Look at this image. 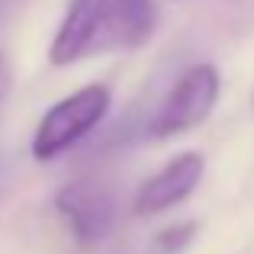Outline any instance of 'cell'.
I'll return each instance as SVG.
<instances>
[{
    "label": "cell",
    "instance_id": "cell-6",
    "mask_svg": "<svg viewBox=\"0 0 254 254\" xmlns=\"http://www.w3.org/2000/svg\"><path fill=\"white\" fill-rule=\"evenodd\" d=\"M13 87V71H10V62H6V55L0 52V106H3L6 93H10Z\"/></svg>",
    "mask_w": 254,
    "mask_h": 254
},
{
    "label": "cell",
    "instance_id": "cell-3",
    "mask_svg": "<svg viewBox=\"0 0 254 254\" xmlns=\"http://www.w3.org/2000/svg\"><path fill=\"white\" fill-rule=\"evenodd\" d=\"M219 100V71L212 64H190L177 84L168 90L155 116L148 119V132L155 138H171L196 129L209 119Z\"/></svg>",
    "mask_w": 254,
    "mask_h": 254
},
{
    "label": "cell",
    "instance_id": "cell-4",
    "mask_svg": "<svg viewBox=\"0 0 254 254\" xmlns=\"http://www.w3.org/2000/svg\"><path fill=\"white\" fill-rule=\"evenodd\" d=\"M55 209L81 245H100L116 225V199L97 180H71L55 193Z\"/></svg>",
    "mask_w": 254,
    "mask_h": 254
},
{
    "label": "cell",
    "instance_id": "cell-1",
    "mask_svg": "<svg viewBox=\"0 0 254 254\" xmlns=\"http://www.w3.org/2000/svg\"><path fill=\"white\" fill-rule=\"evenodd\" d=\"M155 0H71L49 49L55 68L87 62L110 52L142 49L158 29Z\"/></svg>",
    "mask_w": 254,
    "mask_h": 254
},
{
    "label": "cell",
    "instance_id": "cell-5",
    "mask_svg": "<svg viewBox=\"0 0 254 254\" xmlns=\"http://www.w3.org/2000/svg\"><path fill=\"white\" fill-rule=\"evenodd\" d=\"M203 155L196 151H184L174 161H168L155 177H148L135 193V216H158V212L177 206L196 190L199 177H203Z\"/></svg>",
    "mask_w": 254,
    "mask_h": 254
},
{
    "label": "cell",
    "instance_id": "cell-2",
    "mask_svg": "<svg viewBox=\"0 0 254 254\" xmlns=\"http://www.w3.org/2000/svg\"><path fill=\"white\" fill-rule=\"evenodd\" d=\"M110 87L106 84H87L81 90H74L71 97H64L62 103H55L42 116V123L36 126L32 135V158L36 161H52V158L64 155L68 148H74L84 135H90L103 116L110 113Z\"/></svg>",
    "mask_w": 254,
    "mask_h": 254
}]
</instances>
